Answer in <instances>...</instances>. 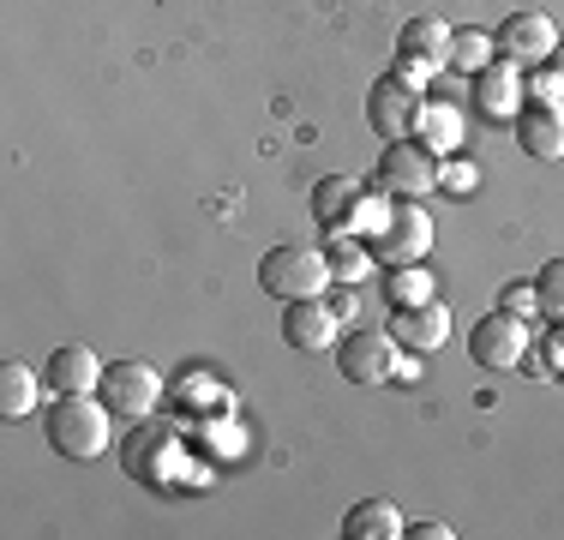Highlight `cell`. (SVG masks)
Segmentation results:
<instances>
[{
  "instance_id": "cell-1",
  "label": "cell",
  "mask_w": 564,
  "mask_h": 540,
  "mask_svg": "<svg viewBox=\"0 0 564 540\" xmlns=\"http://www.w3.org/2000/svg\"><path fill=\"white\" fill-rule=\"evenodd\" d=\"M43 432L66 463H97L115 444V409L97 390H78V397H55L43 409Z\"/></svg>"
},
{
  "instance_id": "cell-2",
  "label": "cell",
  "mask_w": 564,
  "mask_h": 540,
  "mask_svg": "<svg viewBox=\"0 0 564 540\" xmlns=\"http://www.w3.org/2000/svg\"><path fill=\"white\" fill-rule=\"evenodd\" d=\"M259 289L271 301H313V294H330L337 277H330V259L306 240H282L259 259Z\"/></svg>"
},
{
  "instance_id": "cell-3",
  "label": "cell",
  "mask_w": 564,
  "mask_h": 540,
  "mask_svg": "<svg viewBox=\"0 0 564 540\" xmlns=\"http://www.w3.org/2000/svg\"><path fill=\"white\" fill-rule=\"evenodd\" d=\"M529 343H534L529 318L505 313V306L468 324V355H475V367H487V372H517L522 360H529Z\"/></svg>"
},
{
  "instance_id": "cell-4",
  "label": "cell",
  "mask_w": 564,
  "mask_h": 540,
  "mask_svg": "<svg viewBox=\"0 0 564 540\" xmlns=\"http://www.w3.org/2000/svg\"><path fill=\"white\" fill-rule=\"evenodd\" d=\"M163 372L151 367V360H109L102 367V385L97 397L109 402L120 421H144V414H156V402H163Z\"/></svg>"
},
{
  "instance_id": "cell-5",
  "label": "cell",
  "mask_w": 564,
  "mask_h": 540,
  "mask_svg": "<svg viewBox=\"0 0 564 540\" xmlns=\"http://www.w3.org/2000/svg\"><path fill=\"white\" fill-rule=\"evenodd\" d=\"M421 85L414 78H402V73H384V78H372V90H367V127L379 132L384 144H397V139H414V120H421Z\"/></svg>"
},
{
  "instance_id": "cell-6",
  "label": "cell",
  "mask_w": 564,
  "mask_h": 540,
  "mask_svg": "<svg viewBox=\"0 0 564 540\" xmlns=\"http://www.w3.org/2000/svg\"><path fill=\"white\" fill-rule=\"evenodd\" d=\"M372 186L391 198H426L438 193V156L414 139H397L379 151V169H372Z\"/></svg>"
},
{
  "instance_id": "cell-7",
  "label": "cell",
  "mask_w": 564,
  "mask_h": 540,
  "mask_svg": "<svg viewBox=\"0 0 564 540\" xmlns=\"http://www.w3.org/2000/svg\"><path fill=\"white\" fill-rule=\"evenodd\" d=\"M451 43H456V31L445 19H433V12L409 19L397 31V73L414 78V85H426L433 73H445V66H451Z\"/></svg>"
},
{
  "instance_id": "cell-8",
  "label": "cell",
  "mask_w": 564,
  "mask_h": 540,
  "mask_svg": "<svg viewBox=\"0 0 564 540\" xmlns=\"http://www.w3.org/2000/svg\"><path fill=\"white\" fill-rule=\"evenodd\" d=\"M372 259L379 264H421L426 247H433V216L421 210V198H397L391 216H384V228L367 240Z\"/></svg>"
},
{
  "instance_id": "cell-9",
  "label": "cell",
  "mask_w": 564,
  "mask_h": 540,
  "mask_svg": "<svg viewBox=\"0 0 564 540\" xmlns=\"http://www.w3.org/2000/svg\"><path fill=\"white\" fill-rule=\"evenodd\" d=\"M337 372L348 385H391L402 372V348L391 331H355L337 336Z\"/></svg>"
},
{
  "instance_id": "cell-10",
  "label": "cell",
  "mask_w": 564,
  "mask_h": 540,
  "mask_svg": "<svg viewBox=\"0 0 564 540\" xmlns=\"http://www.w3.org/2000/svg\"><path fill=\"white\" fill-rule=\"evenodd\" d=\"M337 336H343V318L325 294H313V301H282V343L289 348L325 355V348H337Z\"/></svg>"
},
{
  "instance_id": "cell-11",
  "label": "cell",
  "mask_w": 564,
  "mask_h": 540,
  "mask_svg": "<svg viewBox=\"0 0 564 540\" xmlns=\"http://www.w3.org/2000/svg\"><path fill=\"white\" fill-rule=\"evenodd\" d=\"M492 43H499V61L510 66H546V54L558 48V24L546 12H510L492 31Z\"/></svg>"
},
{
  "instance_id": "cell-12",
  "label": "cell",
  "mask_w": 564,
  "mask_h": 540,
  "mask_svg": "<svg viewBox=\"0 0 564 540\" xmlns=\"http://www.w3.org/2000/svg\"><path fill=\"white\" fill-rule=\"evenodd\" d=\"M367 186L355 181V174H325V181L313 186V216L318 228H330V235H360V210H367Z\"/></svg>"
},
{
  "instance_id": "cell-13",
  "label": "cell",
  "mask_w": 564,
  "mask_h": 540,
  "mask_svg": "<svg viewBox=\"0 0 564 540\" xmlns=\"http://www.w3.org/2000/svg\"><path fill=\"white\" fill-rule=\"evenodd\" d=\"M517 144L541 162L564 156V102L558 97H522L517 108Z\"/></svg>"
},
{
  "instance_id": "cell-14",
  "label": "cell",
  "mask_w": 564,
  "mask_h": 540,
  "mask_svg": "<svg viewBox=\"0 0 564 540\" xmlns=\"http://www.w3.org/2000/svg\"><path fill=\"white\" fill-rule=\"evenodd\" d=\"M384 331L397 336V348L409 355H438L451 343V313L438 301H421V306H391V324Z\"/></svg>"
},
{
  "instance_id": "cell-15",
  "label": "cell",
  "mask_w": 564,
  "mask_h": 540,
  "mask_svg": "<svg viewBox=\"0 0 564 540\" xmlns=\"http://www.w3.org/2000/svg\"><path fill=\"white\" fill-rule=\"evenodd\" d=\"M127 468H132V475H144L151 486H174V475L186 468V451H181L174 432L151 426V432H139V439L127 444Z\"/></svg>"
},
{
  "instance_id": "cell-16",
  "label": "cell",
  "mask_w": 564,
  "mask_h": 540,
  "mask_svg": "<svg viewBox=\"0 0 564 540\" xmlns=\"http://www.w3.org/2000/svg\"><path fill=\"white\" fill-rule=\"evenodd\" d=\"M43 378H48L55 397H78V390H97L102 385V360L90 355L85 343H66V348H55V355L43 360Z\"/></svg>"
},
{
  "instance_id": "cell-17",
  "label": "cell",
  "mask_w": 564,
  "mask_h": 540,
  "mask_svg": "<svg viewBox=\"0 0 564 540\" xmlns=\"http://www.w3.org/2000/svg\"><path fill=\"white\" fill-rule=\"evenodd\" d=\"M522 66H510V61H492L487 73H475V102H480V115H492V120H517V108H522Z\"/></svg>"
},
{
  "instance_id": "cell-18",
  "label": "cell",
  "mask_w": 564,
  "mask_h": 540,
  "mask_svg": "<svg viewBox=\"0 0 564 540\" xmlns=\"http://www.w3.org/2000/svg\"><path fill=\"white\" fill-rule=\"evenodd\" d=\"M43 390H48V378L36 367L7 360V367H0V421H31V414L43 409Z\"/></svg>"
},
{
  "instance_id": "cell-19",
  "label": "cell",
  "mask_w": 564,
  "mask_h": 540,
  "mask_svg": "<svg viewBox=\"0 0 564 540\" xmlns=\"http://www.w3.org/2000/svg\"><path fill=\"white\" fill-rule=\"evenodd\" d=\"M463 132H468V127H463V108L426 97L421 120H414V144H426L433 156H456V151H463Z\"/></svg>"
},
{
  "instance_id": "cell-20",
  "label": "cell",
  "mask_w": 564,
  "mask_h": 540,
  "mask_svg": "<svg viewBox=\"0 0 564 540\" xmlns=\"http://www.w3.org/2000/svg\"><path fill=\"white\" fill-rule=\"evenodd\" d=\"M343 534L348 540H402L409 522H402V510L391 505V498H360V505L343 517Z\"/></svg>"
},
{
  "instance_id": "cell-21",
  "label": "cell",
  "mask_w": 564,
  "mask_h": 540,
  "mask_svg": "<svg viewBox=\"0 0 564 540\" xmlns=\"http://www.w3.org/2000/svg\"><path fill=\"white\" fill-rule=\"evenodd\" d=\"M325 259H330V277L343 282V289H360V282L372 277V247H367V235H330V247H325Z\"/></svg>"
},
{
  "instance_id": "cell-22",
  "label": "cell",
  "mask_w": 564,
  "mask_h": 540,
  "mask_svg": "<svg viewBox=\"0 0 564 540\" xmlns=\"http://www.w3.org/2000/svg\"><path fill=\"white\" fill-rule=\"evenodd\" d=\"M438 282L426 277V264H391V277H384V294H391V306H421V301H438Z\"/></svg>"
},
{
  "instance_id": "cell-23",
  "label": "cell",
  "mask_w": 564,
  "mask_h": 540,
  "mask_svg": "<svg viewBox=\"0 0 564 540\" xmlns=\"http://www.w3.org/2000/svg\"><path fill=\"white\" fill-rule=\"evenodd\" d=\"M499 61V43H492V31H456V43H451V66H463V73H487V66Z\"/></svg>"
},
{
  "instance_id": "cell-24",
  "label": "cell",
  "mask_w": 564,
  "mask_h": 540,
  "mask_svg": "<svg viewBox=\"0 0 564 540\" xmlns=\"http://www.w3.org/2000/svg\"><path fill=\"white\" fill-rule=\"evenodd\" d=\"M534 301H541L546 318H564V259L541 264V277H534Z\"/></svg>"
},
{
  "instance_id": "cell-25",
  "label": "cell",
  "mask_w": 564,
  "mask_h": 540,
  "mask_svg": "<svg viewBox=\"0 0 564 540\" xmlns=\"http://www.w3.org/2000/svg\"><path fill=\"white\" fill-rule=\"evenodd\" d=\"M475 162H456V156H438V193H451V198H468L475 193Z\"/></svg>"
},
{
  "instance_id": "cell-26",
  "label": "cell",
  "mask_w": 564,
  "mask_h": 540,
  "mask_svg": "<svg viewBox=\"0 0 564 540\" xmlns=\"http://www.w3.org/2000/svg\"><path fill=\"white\" fill-rule=\"evenodd\" d=\"M529 97H558L564 102V43L546 54V66L534 73V85H529Z\"/></svg>"
},
{
  "instance_id": "cell-27",
  "label": "cell",
  "mask_w": 564,
  "mask_h": 540,
  "mask_svg": "<svg viewBox=\"0 0 564 540\" xmlns=\"http://www.w3.org/2000/svg\"><path fill=\"white\" fill-rule=\"evenodd\" d=\"M499 306H505V313H522V318H529V313H541V301H534V277L505 282V289H499Z\"/></svg>"
},
{
  "instance_id": "cell-28",
  "label": "cell",
  "mask_w": 564,
  "mask_h": 540,
  "mask_svg": "<svg viewBox=\"0 0 564 540\" xmlns=\"http://www.w3.org/2000/svg\"><path fill=\"white\" fill-rule=\"evenodd\" d=\"M541 360H546V372H558V378H564V318L546 324V336H541Z\"/></svg>"
},
{
  "instance_id": "cell-29",
  "label": "cell",
  "mask_w": 564,
  "mask_h": 540,
  "mask_svg": "<svg viewBox=\"0 0 564 540\" xmlns=\"http://www.w3.org/2000/svg\"><path fill=\"white\" fill-rule=\"evenodd\" d=\"M409 540H456L451 522H409Z\"/></svg>"
},
{
  "instance_id": "cell-30",
  "label": "cell",
  "mask_w": 564,
  "mask_h": 540,
  "mask_svg": "<svg viewBox=\"0 0 564 540\" xmlns=\"http://www.w3.org/2000/svg\"><path fill=\"white\" fill-rule=\"evenodd\" d=\"M330 306H337V318H355V313H360V294H337Z\"/></svg>"
}]
</instances>
